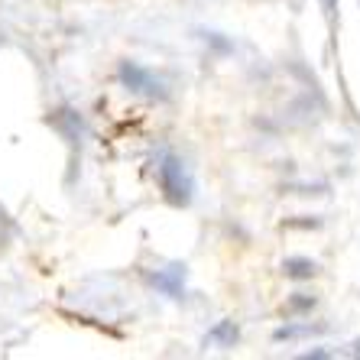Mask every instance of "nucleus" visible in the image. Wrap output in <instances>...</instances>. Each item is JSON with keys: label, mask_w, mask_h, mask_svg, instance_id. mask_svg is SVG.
Instances as JSON below:
<instances>
[{"label": "nucleus", "mask_w": 360, "mask_h": 360, "mask_svg": "<svg viewBox=\"0 0 360 360\" xmlns=\"http://www.w3.org/2000/svg\"><path fill=\"white\" fill-rule=\"evenodd\" d=\"M150 283L160 289L162 295H169V299H179V295L185 292V266H166V269H156V273H150Z\"/></svg>", "instance_id": "7ed1b4c3"}, {"label": "nucleus", "mask_w": 360, "mask_h": 360, "mask_svg": "<svg viewBox=\"0 0 360 360\" xmlns=\"http://www.w3.org/2000/svg\"><path fill=\"white\" fill-rule=\"evenodd\" d=\"M325 4V13L328 17H335V10H338V0H321Z\"/></svg>", "instance_id": "423d86ee"}, {"label": "nucleus", "mask_w": 360, "mask_h": 360, "mask_svg": "<svg viewBox=\"0 0 360 360\" xmlns=\"http://www.w3.org/2000/svg\"><path fill=\"white\" fill-rule=\"evenodd\" d=\"M315 269L319 266H315L311 260H305V257H289V260L283 263V273L289 279H311L315 276Z\"/></svg>", "instance_id": "20e7f679"}, {"label": "nucleus", "mask_w": 360, "mask_h": 360, "mask_svg": "<svg viewBox=\"0 0 360 360\" xmlns=\"http://www.w3.org/2000/svg\"><path fill=\"white\" fill-rule=\"evenodd\" d=\"M156 182H160V192L162 198L172 205V208H188L195 198V179L188 172L182 156L176 153H162L156 160Z\"/></svg>", "instance_id": "f257e3e1"}, {"label": "nucleus", "mask_w": 360, "mask_h": 360, "mask_svg": "<svg viewBox=\"0 0 360 360\" xmlns=\"http://www.w3.org/2000/svg\"><path fill=\"white\" fill-rule=\"evenodd\" d=\"M208 341L231 347V344L237 341V325H234V321H221L218 328H211V331H208Z\"/></svg>", "instance_id": "39448f33"}, {"label": "nucleus", "mask_w": 360, "mask_h": 360, "mask_svg": "<svg viewBox=\"0 0 360 360\" xmlns=\"http://www.w3.org/2000/svg\"><path fill=\"white\" fill-rule=\"evenodd\" d=\"M117 78H120V84H124L130 94H140V98H146V101H169V88H166V82H162L153 68H146V65H140V62H134V59H127V62H120L117 65Z\"/></svg>", "instance_id": "f03ea898"}]
</instances>
